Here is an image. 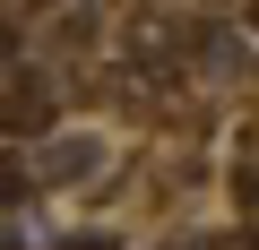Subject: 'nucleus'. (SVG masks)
I'll use <instances>...</instances> for the list:
<instances>
[]
</instances>
